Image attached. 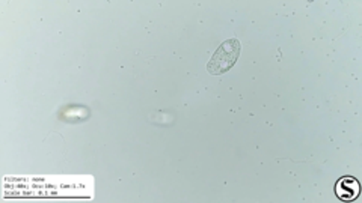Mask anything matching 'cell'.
<instances>
[{
  "instance_id": "obj_1",
  "label": "cell",
  "mask_w": 362,
  "mask_h": 203,
  "mask_svg": "<svg viewBox=\"0 0 362 203\" xmlns=\"http://www.w3.org/2000/svg\"><path fill=\"white\" fill-rule=\"evenodd\" d=\"M242 51V45L239 39H228L225 41L221 47L213 54V58L207 63V71L213 75H221L226 71H230L234 66L235 61L239 59V54Z\"/></svg>"
},
{
  "instance_id": "obj_2",
  "label": "cell",
  "mask_w": 362,
  "mask_h": 203,
  "mask_svg": "<svg viewBox=\"0 0 362 203\" xmlns=\"http://www.w3.org/2000/svg\"><path fill=\"white\" fill-rule=\"evenodd\" d=\"M335 193L343 202H354L361 193V185L355 178L344 176L337 183Z\"/></svg>"
}]
</instances>
